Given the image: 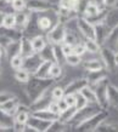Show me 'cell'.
Segmentation results:
<instances>
[{"label":"cell","mask_w":118,"mask_h":132,"mask_svg":"<svg viewBox=\"0 0 118 132\" xmlns=\"http://www.w3.org/2000/svg\"><path fill=\"white\" fill-rule=\"evenodd\" d=\"M55 79L53 78H37V76L32 75L29 81L27 82V87H26V92L28 95V98L31 102L38 100L39 97L44 93V92L49 91L53 87V85L55 84Z\"/></svg>","instance_id":"cell-1"},{"label":"cell","mask_w":118,"mask_h":132,"mask_svg":"<svg viewBox=\"0 0 118 132\" xmlns=\"http://www.w3.org/2000/svg\"><path fill=\"white\" fill-rule=\"evenodd\" d=\"M107 116H108L107 110L101 109V110L96 112L95 114H93L91 116L86 118L85 120H83L79 124H77L74 126V128L77 131H82V132H95L96 128L99 127V125L102 124L104 121H106Z\"/></svg>","instance_id":"cell-2"},{"label":"cell","mask_w":118,"mask_h":132,"mask_svg":"<svg viewBox=\"0 0 118 132\" xmlns=\"http://www.w3.org/2000/svg\"><path fill=\"white\" fill-rule=\"evenodd\" d=\"M67 28L65 27V24L60 23L57 21L56 23L54 24L53 27L46 32V40L48 43L51 45H61L63 43V39H65V34Z\"/></svg>","instance_id":"cell-3"},{"label":"cell","mask_w":118,"mask_h":132,"mask_svg":"<svg viewBox=\"0 0 118 132\" xmlns=\"http://www.w3.org/2000/svg\"><path fill=\"white\" fill-rule=\"evenodd\" d=\"M99 55H100V60L102 61L104 63V67L106 68V70L108 73H114L117 70V67L114 64V50L107 45H102L100 51H99Z\"/></svg>","instance_id":"cell-4"},{"label":"cell","mask_w":118,"mask_h":132,"mask_svg":"<svg viewBox=\"0 0 118 132\" xmlns=\"http://www.w3.org/2000/svg\"><path fill=\"white\" fill-rule=\"evenodd\" d=\"M27 10L29 12H48L53 11L56 13L58 10L57 5H54L49 0H27Z\"/></svg>","instance_id":"cell-5"},{"label":"cell","mask_w":118,"mask_h":132,"mask_svg":"<svg viewBox=\"0 0 118 132\" xmlns=\"http://www.w3.org/2000/svg\"><path fill=\"white\" fill-rule=\"evenodd\" d=\"M107 85H108V80L105 79V80L98 82L96 85L91 86L95 90V93H96L98 105L100 107V109H104V110H107L110 107L108 98H107Z\"/></svg>","instance_id":"cell-6"},{"label":"cell","mask_w":118,"mask_h":132,"mask_svg":"<svg viewBox=\"0 0 118 132\" xmlns=\"http://www.w3.org/2000/svg\"><path fill=\"white\" fill-rule=\"evenodd\" d=\"M77 29L85 39H95V26L91 24L84 16H79L76 21Z\"/></svg>","instance_id":"cell-7"},{"label":"cell","mask_w":118,"mask_h":132,"mask_svg":"<svg viewBox=\"0 0 118 132\" xmlns=\"http://www.w3.org/2000/svg\"><path fill=\"white\" fill-rule=\"evenodd\" d=\"M53 97H51V93L49 91L44 92L38 100L31 102V105H29V110L31 112H34V110H40V109H48L49 108V104L53 102Z\"/></svg>","instance_id":"cell-8"},{"label":"cell","mask_w":118,"mask_h":132,"mask_svg":"<svg viewBox=\"0 0 118 132\" xmlns=\"http://www.w3.org/2000/svg\"><path fill=\"white\" fill-rule=\"evenodd\" d=\"M89 82L86 80V78H79V79H76V80L71 81L69 84L66 85L65 87V95H68V93H72V95H77L83 90V88L88 86Z\"/></svg>","instance_id":"cell-9"},{"label":"cell","mask_w":118,"mask_h":132,"mask_svg":"<svg viewBox=\"0 0 118 132\" xmlns=\"http://www.w3.org/2000/svg\"><path fill=\"white\" fill-rule=\"evenodd\" d=\"M108 76V72L106 70V68L99 69V70H91V72H88V75H86V80L89 82L90 86H94L96 85L100 81L107 79Z\"/></svg>","instance_id":"cell-10"},{"label":"cell","mask_w":118,"mask_h":132,"mask_svg":"<svg viewBox=\"0 0 118 132\" xmlns=\"http://www.w3.org/2000/svg\"><path fill=\"white\" fill-rule=\"evenodd\" d=\"M110 30H111V28L106 24V22L95 26V40L98 41L101 46L106 44V40H107V38H108Z\"/></svg>","instance_id":"cell-11"},{"label":"cell","mask_w":118,"mask_h":132,"mask_svg":"<svg viewBox=\"0 0 118 132\" xmlns=\"http://www.w3.org/2000/svg\"><path fill=\"white\" fill-rule=\"evenodd\" d=\"M41 62V57L39 53H33L28 57H25V61H23V67L22 68L27 69L31 74L33 75V73L35 72V69L38 68V65L40 64Z\"/></svg>","instance_id":"cell-12"},{"label":"cell","mask_w":118,"mask_h":132,"mask_svg":"<svg viewBox=\"0 0 118 132\" xmlns=\"http://www.w3.org/2000/svg\"><path fill=\"white\" fill-rule=\"evenodd\" d=\"M108 15H110V9L107 7H102L100 11L94 15V16H89V17H85L86 20L89 21L91 24L94 26H98V24H101V23H105L107 18H108Z\"/></svg>","instance_id":"cell-13"},{"label":"cell","mask_w":118,"mask_h":132,"mask_svg":"<svg viewBox=\"0 0 118 132\" xmlns=\"http://www.w3.org/2000/svg\"><path fill=\"white\" fill-rule=\"evenodd\" d=\"M21 104L20 100L17 98L16 96H13L12 98H10L9 101H6L5 103H3L0 105V109H3L4 112H6L10 115L15 116V114L17 113V109H18V105Z\"/></svg>","instance_id":"cell-14"},{"label":"cell","mask_w":118,"mask_h":132,"mask_svg":"<svg viewBox=\"0 0 118 132\" xmlns=\"http://www.w3.org/2000/svg\"><path fill=\"white\" fill-rule=\"evenodd\" d=\"M20 55L23 57H28L33 53H35L34 50H33L32 46V40L27 38V36H22L20 40Z\"/></svg>","instance_id":"cell-15"},{"label":"cell","mask_w":118,"mask_h":132,"mask_svg":"<svg viewBox=\"0 0 118 132\" xmlns=\"http://www.w3.org/2000/svg\"><path fill=\"white\" fill-rule=\"evenodd\" d=\"M54 62L48 60H41L40 64L38 65V68L35 69V72L33 73V75L37 76V78H50L49 73H50V67Z\"/></svg>","instance_id":"cell-16"},{"label":"cell","mask_w":118,"mask_h":132,"mask_svg":"<svg viewBox=\"0 0 118 132\" xmlns=\"http://www.w3.org/2000/svg\"><path fill=\"white\" fill-rule=\"evenodd\" d=\"M15 21H16V28L25 29L31 22V13L25 11H20L15 13Z\"/></svg>","instance_id":"cell-17"},{"label":"cell","mask_w":118,"mask_h":132,"mask_svg":"<svg viewBox=\"0 0 118 132\" xmlns=\"http://www.w3.org/2000/svg\"><path fill=\"white\" fill-rule=\"evenodd\" d=\"M31 115L35 116V118H39V119H43V120H48V121H54L58 119V114L53 113L50 109L34 110V112H31Z\"/></svg>","instance_id":"cell-18"},{"label":"cell","mask_w":118,"mask_h":132,"mask_svg":"<svg viewBox=\"0 0 118 132\" xmlns=\"http://www.w3.org/2000/svg\"><path fill=\"white\" fill-rule=\"evenodd\" d=\"M13 125V116L4 112L3 109H0V128L1 131H6L12 128Z\"/></svg>","instance_id":"cell-19"},{"label":"cell","mask_w":118,"mask_h":132,"mask_svg":"<svg viewBox=\"0 0 118 132\" xmlns=\"http://www.w3.org/2000/svg\"><path fill=\"white\" fill-rule=\"evenodd\" d=\"M77 112L78 110L76 107H68L66 110H63V112H61L58 114V120L61 122H63V124H67V125L71 124V121L73 120V118L76 116Z\"/></svg>","instance_id":"cell-20"},{"label":"cell","mask_w":118,"mask_h":132,"mask_svg":"<svg viewBox=\"0 0 118 132\" xmlns=\"http://www.w3.org/2000/svg\"><path fill=\"white\" fill-rule=\"evenodd\" d=\"M107 98H108V103L112 107H118V87L114 85L110 84L107 85Z\"/></svg>","instance_id":"cell-21"},{"label":"cell","mask_w":118,"mask_h":132,"mask_svg":"<svg viewBox=\"0 0 118 132\" xmlns=\"http://www.w3.org/2000/svg\"><path fill=\"white\" fill-rule=\"evenodd\" d=\"M31 40H32V46H33V50H34L35 53H40V52L44 50L45 46L49 44L48 40H46V38H44L43 35H35L34 38H32Z\"/></svg>","instance_id":"cell-22"},{"label":"cell","mask_w":118,"mask_h":132,"mask_svg":"<svg viewBox=\"0 0 118 132\" xmlns=\"http://www.w3.org/2000/svg\"><path fill=\"white\" fill-rule=\"evenodd\" d=\"M105 45L112 47L114 51L117 50V46H118V23L116 24L114 27L111 28L110 34H108V38H107Z\"/></svg>","instance_id":"cell-23"},{"label":"cell","mask_w":118,"mask_h":132,"mask_svg":"<svg viewBox=\"0 0 118 132\" xmlns=\"http://www.w3.org/2000/svg\"><path fill=\"white\" fill-rule=\"evenodd\" d=\"M83 68L86 72H91V70H99V69L105 68L104 63L100 58H94V60H86L83 62Z\"/></svg>","instance_id":"cell-24"},{"label":"cell","mask_w":118,"mask_h":132,"mask_svg":"<svg viewBox=\"0 0 118 132\" xmlns=\"http://www.w3.org/2000/svg\"><path fill=\"white\" fill-rule=\"evenodd\" d=\"M54 24L55 23L53 22V20H51L50 17H48V16H39L37 18L38 28L40 29V30H43V32H48Z\"/></svg>","instance_id":"cell-25"},{"label":"cell","mask_w":118,"mask_h":132,"mask_svg":"<svg viewBox=\"0 0 118 132\" xmlns=\"http://www.w3.org/2000/svg\"><path fill=\"white\" fill-rule=\"evenodd\" d=\"M80 93L86 98V101L89 102V104H96L98 105V100H96V93H95V90H94L90 85L85 86L80 91Z\"/></svg>","instance_id":"cell-26"},{"label":"cell","mask_w":118,"mask_h":132,"mask_svg":"<svg viewBox=\"0 0 118 132\" xmlns=\"http://www.w3.org/2000/svg\"><path fill=\"white\" fill-rule=\"evenodd\" d=\"M13 76H15L16 81H18L21 84H27L29 81V79H31L32 74H31L27 69L20 68V69H16V70H15V75Z\"/></svg>","instance_id":"cell-27"},{"label":"cell","mask_w":118,"mask_h":132,"mask_svg":"<svg viewBox=\"0 0 118 132\" xmlns=\"http://www.w3.org/2000/svg\"><path fill=\"white\" fill-rule=\"evenodd\" d=\"M5 53L6 56L12 57L17 53H20V41L18 40H13L11 43H9L6 46H5Z\"/></svg>","instance_id":"cell-28"},{"label":"cell","mask_w":118,"mask_h":132,"mask_svg":"<svg viewBox=\"0 0 118 132\" xmlns=\"http://www.w3.org/2000/svg\"><path fill=\"white\" fill-rule=\"evenodd\" d=\"M83 43L85 45L86 52H89V53H99L100 48H101V45L95 39H85Z\"/></svg>","instance_id":"cell-29"},{"label":"cell","mask_w":118,"mask_h":132,"mask_svg":"<svg viewBox=\"0 0 118 132\" xmlns=\"http://www.w3.org/2000/svg\"><path fill=\"white\" fill-rule=\"evenodd\" d=\"M53 50H54V58L55 62L58 64H65L66 63V56L63 51L61 48V45H53Z\"/></svg>","instance_id":"cell-30"},{"label":"cell","mask_w":118,"mask_h":132,"mask_svg":"<svg viewBox=\"0 0 118 132\" xmlns=\"http://www.w3.org/2000/svg\"><path fill=\"white\" fill-rule=\"evenodd\" d=\"M3 28L13 29L16 28V21H15V13L8 12L4 15V21H3Z\"/></svg>","instance_id":"cell-31"},{"label":"cell","mask_w":118,"mask_h":132,"mask_svg":"<svg viewBox=\"0 0 118 132\" xmlns=\"http://www.w3.org/2000/svg\"><path fill=\"white\" fill-rule=\"evenodd\" d=\"M102 9V6H100V5H98L94 0H90V3L88 4V6H86L85 11H84V15L83 16L84 17H89V16H94V15H96L100 10Z\"/></svg>","instance_id":"cell-32"},{"label":"cell","mask_w":118,"mask_h":132,"mask_svg":"<svg viewBox=\"0 0 118 132\" xmlns=\"http://www.w3.org/2000/svg\"><path fill=\"white\" fill-rule=\"evenodd\" d=\"M62 74H63L62 65L61 64H58V63H56V62H54V63L51 64V67H50V73H49L50 78H53V79L57 80V79H60V78L62 76Z\"/></svg>","instance_id":"cell-33"},{"label":"cell","mask_w":118,"mask_h":132,"mask_svg":"<svg viewBox=\"0 0 118 132\" xmlns=\"http://www.w3.org/2000/svg\"><path fill=\"white\" fill-rule=\"evenodd\" d=\"M95 132H118V124H112V122H106L104 121L102 124L99 125Z\"/></svg>","instance_id":"cell-34"},{"label":"cell","mask_w":118,"mask_h":132,"mask_svg":"<svg viewBox=\"0 0 118 132\" xmlns=\"http://www.w3.org/2000/svg\"><path fill=\"white\" fill-rule=\"evenodd\" d=\"M23 61H25V57L21 56L20 53H17L15 56L10 57V65H11V68H12L13 70L20 69L23 67Z\"/></svg>","instance_id":"cell-35"},{"label":"cell","mask_w":118,"mask_h":132,"mask_svg":"<svg viewBox=\"0 0 118 132\" xmlns=\"http://www.w3.org/2000/svg\"><path fill=\"white\" fill-rule=\"evenodd\" d=\"M82 62H83L82 56L74 53V52H72L68 56H66V64H68L71 67H78L79 64H82Z\"/></svg>","instance_id":"cell-36"},{"label":"cell","mask_w":118,"mask_h":132,"mask_svg":"<svg viewBox=\"0 0 118 132\" xmlns=\"http://www.w3.org/2000/svg\"><path fill=\"white\" fill-rule=\"evenodd\" d=\"M41 57V60H48L51 61V62H55V58H54V50H53V45L48 44L44 47V50L39 53Z\"/></svg>","instance_id":"cell-37"},{"label":"cell","mask_w":118,"mask_h":132,"mask_svg":"<svg viewBox=\"0 0 118 132\" xmlns=\"http://www.w3.org/2000/svg\"><path fill=\"white\" fill-rule=\"evenodd\" d=\"M79 0H58L57 6L65 10H76Z\"/></svg>","instance_id":"cell-38"},{"label":"cell","mask_w":118,"mask_h":132,"mask_svg":"<svg viewBox=\"0 0 118 132\" xmlns=\"http://www.w3.org/2000/svg\"><path fill=\"white\" fill-rule=\"evenodd\" d=\"M50 93H51V97H53L54 101H60L65 97V87L54 86V87L50 90Z\"/></svg>","instance_id":"cell-39"},{"label":"cell","mask_w":118,"mask_h":132,"mask_svg":"<svg viewBox=\"0 0 118 132\" xmlns=\"http://www.w3.org/2000/svg\"><path fill=\"white\" fill-rule=\"evenodd\" d=\"M66 128H67V124H63V122H61V121L57 119V120H54L51 122V125H50V127H49V131L50 132H63V131H66Z\"/></svg>","instance_id":"cell-40"},{"label":"cell","mask_w":118,"mask_h":132,"mask_svg":"<svg viewBox=\"0 0 118 132\" xmlns=\"http://www.w3.org/2000/svg\"><path fill=\"white\" fill-rule=\"evenodd\" d=\"M89 105V102L86 101V98L83 95H82L80 92L79 93H77L76 95V108H77V110H80V109H84L85 107H88Z\"/></svg>","instance_id":"cell-41"},{"label":"cell","mask_w":118,"mask_h":132,"mask_svg":"<svg viewBox=\"0 0 118 132\" xmlns=\"http://www.w3.org/2000/svg\"><path fill=\"white\" fill-rule=\"evenodd\" d=\"M63 43H66V44H69V45H76L78 43V38L77 35L74 34L72 30H66V34H65V39H63Z\"/></svg>","instance_id":"cell-42"},{"label":"cell","mask_w":118,"mask_h":132,"mask_svg":"<svg viewBox=\"0 0 118 132\" xmlns=\"http://www.w3.org/2000/svg\"><path fill=\"white\" fill-rule=\"evenodd\" d=\"M11 7H12V11H23L25 9H27V0H13L11 3Z\"/></svg>","instance_id":"cell-43"},{"label":"cell","mask_w":118,"mask_h":132,"mask_svg":"<svg viewBox=\"0 0 118 132\" xmlns=\"http://www.w3.org/2000/svg\"><path fill=\"white\" fill-rule=\"evenodd\" d=\"M89 3H90V0H79V1H78L76 11L79 13V16H83V15H84V11H85V9Z\"/></svg>","instance_id":"cell-44"},{"label":"cell","mask_w":118,"mask_h":132,"mask_svg":"<svg viewBox=\"0 0 118 132\" xmlns=\"http://www.w3.org/2000/svg\"><path fill=\"white\" fill-rule=\"evenodd\" d=\"M73 52L77 53V55H79V56H83L84 53H86V48H85L84 43H79V41H78L76 45H73Z\"/></svg>","instance_id":"cell-45"},{"label":"cell","mask_w":118,"mask_h":132,"mask_svg":"<svg viewBox=\"0 0 118 132\" xmlns=\"http://www.w3.org/2000/svg\"><path fill=\"white\" fill-rule=\"evenodd\" d=\"M4 29H5V28H4ZM11 41H13V40L11 39V38H9V36L6 35L5 30H3V33H0V46L5 47V46H6L9 43H11Z\"/></svg>","instance_id":"cell-46"},{"label":"cell","mask_w":118,"mask_h":132,"mask_svg":"<svg viewBox=\"0 0 118 132\" xmlns=\"http://www.w3.org/2000/svg\"><path fill=\"white\" fill-rule=\"evenodd\" d=\"M63 100L66 101V103L68 104L69 107H74V105H76V95H72V93L65 95Z\"/></svg>","instance_id":"cell-47"},{"label":"cell","mask_w":118,"mask_h":132,"mask_svg":"<svg viewBox=\"0 0 118 132\" xmlns=\"http://www.w3.org/2000/svg\"><path fill=\"white\" fill-rule=\"evenodd\" d=\"M15 96L13 93H10V92H0V105L3 103H5L6 101H9L10 98H12Z\"/></svg>","instance_id":"cell-48"},{"label":"cell","mask_w":118,"mask_h":132,"mask_svg":"<svg viewBox=\"0 0 118 132\" xmlns=\"http://www.w3.org/2000/svg\"><path fill=\"white\" fill-rule=\"evenodd\" d=\"M61 48H62V51H63V53H65V56H68V55H71L73 52V46L69 44H66V43H62L61 44Z\"/></svg>","instance_id":"cell-49"},{"label":"cell","mask_w":118,"mask_h":132,"mask_svg":"<svg viewBox=\"0 0 118 132\" xmlns=\"http://www.w3.org/2000/svg\"><path fill=\"white\" fill-rule=\"evenodd\" d=\"M25 128H26V125L25 124H21V122H18V121L13 120L12 130L15 132H25Z\"/></svg>","instance_id":"cell-50"},{"label":"cell","mask_w":118,"mask_h":132,"mask_svg":"<svg viewBox=\"0 0 118 132\" xmlns=\"http://www.w3.org/2000/svg\"><path fill=\"white\" fill-rule=\"evenodd\" d=\"M104 7L117 9V0H104Z\"/></svg>","instance_id":"cell-51"},{"label":"cell","mask_w":118,"mask_h":132,"mask_svg":"<svg viewBox=\"0 0 118 132\" xmlns=\"http://www.w3.org/2000/svg\"><path fill=\"white\" fill-rule=\"evenodd\" d=\"M53 113H55V114H60V109H58V103H57V101H53L51 103L49 104V108Z\"/></svg>","instance_id":"cell-52"},{"label":"cell","mask_w":118,"mask_h":132,"mask_svg":"<svg viewBox=\"0 0 118 132\" xmlns=\"http://www.w3.org/2000/svg\"><path fill=\"white\" fill-rule=\"evenodd\" d=\"M57 103H58V109H60V113L63 112V110H66V109L69 107L68 104L66 103V101L63 100V98H62V100H60V101H57Z\"/></svg>","instance_id":"cell-53"},{"label":"cell","mask_w":118,"mask_h":132,"mask_svg":"<svg viewBox=\"0 0 118 132\" xmlns=\"http://www.w3.org/2000/svg\"><path fill=\"white\" fill-rule=\"evenodd\" d=\"M114 64H116V67L118 69V50L114 51Z\"/></svg>","instance_id":"cell-54"},{"label":"cell","mask_w":118,"mask_h":132,"mask_svg":"<svg viewBox=\"0 0 118 132\" xmlns=\"http://www.w3.org/2000/svg\"><path fill=\"white\" fill-rule=\"evenodd\" d=\"M3 56H6V53H5V47L0 46V60H1V57Z\"/></svg>","instance_id":"cell-55"},{"label":"cell","mask_w":118,"mask_h":132,"mask_svg":"<svg viewBox=\"0 0 118 132\" xmlns=\"http://www.w3.org/2000/svg\"><path fill=\"white\" fill-rule=\"evenodd\" d=\"M4 15L3 12H0V28H3V21H4Z\"/></svg>","instance_id":"cell-56"},{"label":"cell","mask_w":118,"mask_h":132,"mask_svg":"<svg viewBox=\"0 0 118 132\" xmlns=\"http://www.w3.org/2000/svg\"><path fill=\"white\" fill-rule=\"evenodd\" d=\"M94 1H95L98 5H100V6H102V7H104V0H94Z\"/></svg>","instance_id":"cell-57"},{"label":"cell","mask_w":118,"mask_h":132,"mask_svg":"<svg viewBox=\"0 0 118 132\" xmlns=\"http://www.w3.org/2000/svg\"><path fill=\"white\" fill-rule=\"evenodd\" d=\"M5 1H6V3H9V4H11V3H12L13 0H5Z\"/></svg>","instance_id":"cell-58"}]
</instances>
